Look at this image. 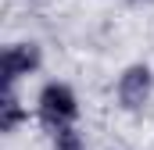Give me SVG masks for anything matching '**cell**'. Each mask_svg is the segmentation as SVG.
Segmentation results:
<instances>
[{
  "label": "cell",
  "instance_id": "277c9868",
  "mask_svg": "<svg viewBox=\"0 0 154 150\" xmlns=\"http://www.w3.org/2000/svg\"><path fill=\"white\" fill-rule=\"evenodd\" d=\"M22 125H29V104L22 100L18 89H4L0 93V132L14 136Z\"/></svg>",
  "mask_w": 154,
  "mask_h": 150
},
{
  "label": "cell",
  "instance_id": "7a4b0ae2",
  "mask_svg": "<svg viewBox=\"0 0 154 150\" xmlns=\"http://www.w3.org/2000/svg\"><path fill=\"white\" fill-rule=\"evenodd\" d=\"M154 100V68L147 61H129L115 75V107L122 114H143Z\"/></svg>",
  "mask_w": 154,
  "mask_h": 150
},
{
  "label": "cell",
  "instance_id": "6da1fadb",
  "mask_svg": "<svg viewBox=\"0 0 154 150\" xmlns=\"http://www.w3.org/2000/svg\"><path fill=\"white\" fill-rule=\"evenodd\" d=\"M32 118L39 122V129L47 136L65 132V129H75L79 118H82V104H79V93L72 89V82L47 79L39 86L36 100H32Z\"/></svg>",
  "mask_w": 154,
  "mask_h": 150
},
{
  "label": "cell",
  "instance_id": "3957f363",
  "mask_svg": "<svg viewBox=\"0 0 154 150\" xmlns=\"http://www.w3.org/2000/svg\"><path fill=\"white\" fill-rule=\"evenodd\" d=\"M43 68V46L39 39H11L4 46V57H0V79H4V89H18L22 79L36 75Z\"/></svg>",
  "mask_w": 154,
  "mask_h": 150
},
{
  "label": "cell",
  "instance_id": "5b68a950",
  "mask_svg": "<svg viewBox=\"0 0 154 150\" xmlns=\"http://www.w3.org/2000/svg\"><path fill=\"white\" fill-rule=\"evenodd\" d=\"M47 140H50V150H90L79 125L75 129H65V132H54V136H47Z\"/></svg>",
  "mask_w": 154,
  "mask_h": 150
}]
</instances>
